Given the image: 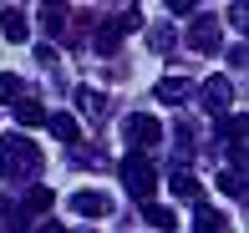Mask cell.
I'll return each instance as SVG.
<instances>
[{
  "label": "cell",
  "mask_w": 249,
  "mask_h": 233,
  "mask_svg": "<svg viewBox=\"0 0 249 233\" xmlns=\"http://www.w3.org/2000/svg\"><path fill=\"white\" fill-rule=\"evenodd\" d=\"M36 172H41V152H36V142H31V137H20V132L0 137V177L31 183Z\"/></svg>",
  "instance_id": "1"
},
{
  "label": "cell",
  "mask_w": 249,
  "mask_h": 233,
  "mask_svg": "<svg viewBox=\"0 0 249 233\" xmlns=\"http://www.w3.org/2000/svg\"><path fill=\"white\" fill-rule=\"evenodd\" d=\"M122 183H127L132 198H153V193H158V168L148 162V152L132 147L127 157H122Z\"/></svg>",
  "instance_id": "2"
},
{
  "label": "cell",
  "mask_w": 249,
  "mask_h": 233,
  "mask_svg": "<svg viewBox=\"0 0 249 233\" xmlns=\"http://www.w3.org/2000/svg\"><path fill=\"white\" fill-rule=\"evenodd\" d=\"M122 132H127V142L138 152H153L158 142H163V127H158V117H148V112H132L127 122H122Z\"/></svg>",
  "instance_id": "3"
},
{
  "label": "cell",
  "mask_w": 249,
  "mask_h": 233,
  "mask_svg": "<svg viewBox=\"0 0 249 233\" xmlns=\"http://www.w3.org/2000/svg\"><path fill=\"white\" fill-rule=\"evenodd\" d=\"M198 102H203V112H213V117H219L224 107L234 102V86H229V76H209V81L198 86Z\"/></svg>",
  "instance_id": "4"
},
{
  "label": "cell",
  "mask_w": 249,
  "mask_h": 233,
  "mask_svg": "<svg viewBox=\"0 0 249 233\" xmlns=\"http://www.w3.org/2000/svg\"><path fill=\"white\" fill-rule=\"evenodd\" d=\"M188 46H194L198 56H219V20H213V16H198L194 31H188Z\"/></svg>",
  "instance_id": "5"
},
{
  "label": "cell",
  "mask_w": 249,
  "mask_h": 233,
  "mask_svg": "<svg viewBox=\"0 0 249 233\" xmlns=\"http://www.w3.org/2000/svg\"><path fill=\"white\" fill-rule=\"evenodd\" d=\"M188 92H194V86H188L183 76H163L153 96H158V102H163V107H183V102H188Z\"/></svg>",
  "instance_id": "6"
},
{
  "label": "cell",
  "mask_w": 249,
  "mask_h": 233,
  "mask_svg": "<svg viewBox=\"0 0 249 233\" xmlns=\"http://www.w3.org/2000/svg\"><path fill=\"white\" fill-rule=\"evenodd\" d=\"M71 213L76 218H102L107 213V198L92 193V187H82V193H71Z\"/></svg>",
  "instance_id": "7"
},
{
  "label": "cell",
  "mask_w": 249,
  "mask_h": 233,
  "mask_svg": "<svg viewBox=\"0 0 249 233\" xmlns=\"http://www.w3.org/2000/svg\"><path fill=\"white\" fill-rule=\"evenodd\" d=\"M0 36L20 46V41L31 36V26H26V10H0Z\"/></svg>",
  "instance_id": "8"
},
{
  "label": "cell",
  "mask_w": 249,
  "mask_h": 233,
  "mask_svg": "<svg viewBox=\"0 0 249 233\" xmlns=\"http://www.w3.org/2000/svg\"><path fill=\"white\" fill-rule=\"evenodd\" d=\"M16 127H41V122H46V107L41 102H31V96H16Z\"/></svg>",
  "instance_id": "9"
},
{
  "label": "cell",
  "mask_w": 249,
  "mask_h": 233,
  "mask_svg": "<svg viewBox=\"0 0 249 233\" xmlns=\"http://www.w3.org/2000/svg\"><path fill=\"white\" fill-rule=\"evenodd\" d=\"M122 36H127V31H122L117 20H107V26H97V56H117Z\"/></svg>",
  "instance_id": "10"
},
{
  "label": "cell",
  "mask_w": 249,
  "mask_h": 233,
  "mask_svg": "<svg viewBox=\"0 0 249 233\" xmlns=\"http://www.w3.org/2000/svg\"><path fill=\"white\" fill-rule=\"evenodd\" d=\"M219 193H224V198H239V203H244V193H249L244 168H224V172H219Z\"/></svg>",
  "instance_id": "11"
},
{
  "label": "cell",
  "mask_w": 249,
  "mask_h": 233,
  "mask_svg": "<svg viewBox=\"0 0 249 233\" xmlns=\"http://www.w3.org/2000/svg\"><path fill=\"white\" fill-rule=\"evenodd\" d=\"M76 107H82L87 117H107V96H102L97 86H76Z\"/></svg>",
  "instance_id": "12"
},
{
  "label": "cell",
  "mask_w": 249,
  "mask_h": 233,
  "mask_svg": "<svg viewBox=\"0 0 249 233\" xmlns=\"http://www.w3.org/2000/svg\"><path fill=\"white\" fill-rule=\"evenodd\" d=\"M41 26H46L51 36H66V5L61 0H46V5H41Z\"/></svg>",
  "instance_id": "13"
},
{
  "label": "cell",
  "mask_w": 249,
  "mask_h": 233,
  "mask_svg": "<svg viewBox=\"0 0 249 233\" xmlns=\"http://www.w3.org/2000/svg\"><path fill=\"white\" fill-rule=\"evenodd\" d=\"M168 187H173V198H188V203L198 198V183H194L188 168H173V172H168Z\"/></svg>",
  "instance_id": "14"
},
{
  "label": "cell",
  "mask_w": 249,
  "mask_h": 233,
  "mask_svg": "<svg viewBox=\"0 0 249 233\" xmlns=\"http://www.w3.org/2000/svg\"><path fill=\"white\" fill-rule=\"evenodd\" d=\"M219 142H234V137H244V112H229V107H224L219 112Z\"/></svg>",
  "instance_id": "15"
},
{
  "label": "cell",
  "mask_w": 249,
  "mask_h": 233,
  "mask_svg": "<svg viewBox=\"0 0 249 233\" xmlns=\"http://www.w3.org/2000/svg\"><path fill=\"white\" fill-rule=\"evenodd\" d=\"M194 223H198V228H209V233H224V228H229V218H224L219 208H203L198 198H194Z\"/></svg>",
  "instance_id": "16"
},
{
  "label": "cell",
  "mask_w": 249,
  "mask_h": 233,
  "mask_svg": "<svg viewBox=\"0 0 249 233\" xmlns=\"http://www.w3.org/2000/svg\"><path fill=\"white\" fill-rule=\"evenodd\" d=\"M142 223H148V228H178V218H173V208H163V203H148V208H142Z\"/></svg>",
  "instance_id": "17"
},
{
  "label": "cell",
  "mask_w": 249,
  "mask_h": 233,
  "mask_svg": "<svg viewBox=\"0 0 249 233\" xmlns=\"http://www.w3.org/2000/svg\"><path fill=\"white\" fill-rule=\"evenodd\" d=\"M46 127H51L61 142H76V117H71V112H51V117H46Z\"/></svg>",
  "instance_id": "18"
},
{
  "label": "cell",
  "mask_w": 249,
  "mask_h": 233,
  "mask_svg": "<svg viewBox=\"0 0 249 233\" xmlns=\"http://www.w3.org/2000/svg\"><path fill=\"white\" fill-rule=\"evenodd\" d=\"M148 46L158 51V56H168V51L178 46V36H173V26H153V31H148Z\"/></svg>",
  "instance_id": "19"
},
{
  "label": "cell",
  "mask_w": 249,
  "mask_h": 233,
  "mask_svg": "<svg viewBox=\"0 0 249 233\" xmlns=\"http://www.w3.org/2000/svg\"><path fill=\"white\" fill-rule=\"evenodd\" d=\"M20 208H26V213H46V208H51V187H31V193H26V203H20Z\"/></svg>",
  "instance_id": "20"
},
{
  "label": "cell",
  "mask_w": 249,
  "mask_h": 233,
  "mask_svg": "<svg viewBox=\"0 0 249 233\" xmlns=\"http://www.w3.org/2000/svg\"><path fill=\"white\" fill-rule=\"evenodd\" d=\"M20 92H26V86H20V76H16V71H0V102L10 107V102L20 96Z\"/></svg>",
  "instance_id": "21"
},
{
  "label": "cell",
  "mask_w": 249,
  "mask_h": 233,
  "mask_svg": "<svg viewBox=\"0 0 249 233\" xmlns=\"http://www.w3.org/2000/svg\"><path fill=\"white\" fill-rule=\"evenodd\" d=\"M229 26L239 31V36L249 31V5H244V0H239V5H234V10H229Z\"/></svg>",
  "instance_id": "22"
},
{
  "label": "cell",
  "mask_w": 249,
  "mask_h": 233,
  "mask_svg": "<svg viewBox=\"0 0 249 233\" xmlns=\"http://www.w3.org/2000/svg\"><path fill=\"white\" fill-rule=\"evenodd\" d=\"M117 26H122V31H138V26H142V16H138V10H122Z\"/></svg>",
  "instance_id": "23"
},
{
  "label": "cell",
  "mask_w": 249,
  "mask_h": 233,
  "mask_svg": "<svg viewBox=\"0 0 249 233\" xmlns=\"http://www.w3.org/2000/svg\"><path fill=\"white\" fill-rule=\"evenodd\" d=\"M194 5H198V0H168V10H173V16H188Z\"/></svg>",
  "instance_id": "24"
}]
</instances>
